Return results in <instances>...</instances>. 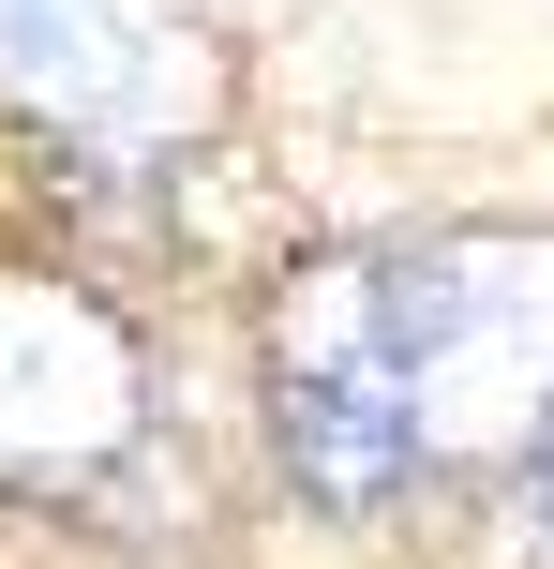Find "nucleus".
<instances>
[{
	"instance_id": "nucleus-5",
	"label": "nucleus",
	"mask_w": 554,
	"mask_h": 569,
	"mask_svg": "<svg viewBox=\"0 0 554 569\" xmlns=\"http://www.w3.org/2000/svg\"><path fill=\"white\" fill-rule=\"evenodd\" d=\"M495 555L510 569H554V420L495 465Z\"/></svg>"
},
{
	"instance_id": "nucleus-1",
	"label": "nucleus",
	"mask_w": 554,
	"mask_h": 569,
	"mask_svg": "<svg viewBox=\"0 0 554 569\" xmlns=\"http://www.w3.org/2000/svg\"><path fill=\"white\" fill-rule=\"evenodd\" d=\"M390 300V390L420 420V465H510L554 420V240L450 226L375 256Z\"/></svg>"
},
{
	"instance_id": "nucleus-2",
	"label": "nucleus",
	"mask_w": 554,
	"mask_h": 569,
	"mask_svg": "<svg viewBox=\"0 0 554 569\" xmlns=\"http://www.w3.org/2000/svg\"><path fill=\"white\" fill-rule=\"evenodd\" d=\"M0 106L105 166H165L225 120V46L195 0H0Z\"/></svg>"
},
{
	"instance_id": "nucleus-3",
	"label": "nucleus",
	"mask_w": 554,
	"mask_h": 569,
	"mask_svg": "<svg viewBox=\"0 0 554 569\" xmlns=\"http://www.w3.org/2000/svg\"><path fill=\"white\" fill-rule=\"evenodd\" d=\"M150 435V360L75 270H0V495H90Z\"/></svg>"
},
{
	"instance_id": "nucleus-4",
	"label": "nucleus",
	"mask_w": 554,
	"mask_h": 569,
	"mask_svg": "<svg viewBox=\"0 0 554 569\" xmlns=\"http://www.w3.org/2000/svg\"><path fill=\"white\" fill-rule=\"evenodd\" d=\"M270 435H285V480L315 495V510H345V525L390 510L405 480H435L390 375H270Z\"/></svg>"
}]
</instances>
